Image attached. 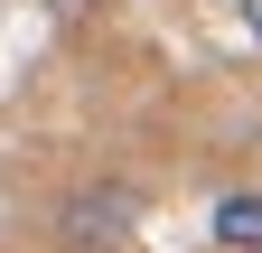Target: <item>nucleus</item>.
I'll list each match as a JSON object with an SVG mask.
<instances>
[{"mask_svg": "<svg viewBox=\"0 0 262 253\" xmlns=\"http://www.w3.org/2000/svg\"><path fill=\"white\" fill-rule=\"evenodd\" d=\"M131 225H141V187H122V178H94V187H75L56 206L66 253H113V244H131Z\"/></svg>", "mask_w": 262, "mask_h": 253, "instance_id": "f257e3e1", "label": "nucleus"}, {"mask_svg": "<svg viewBox=\"0 0 262 253\" xmlns=\"http://www.w3.org/2000/svg\"><path fill=\"white\" fill-rule=\"evenodd\" d=\"M206 225H215V244H225V253H262V187H225Z\"/></svg>", "mask_w": 262, "mask_h": 253, "instance_id": "f03ea898", "label": "nucleus"}, {"mask_svg": "<svg viewBox=\"0 0 262 253\" xmlns=\"http://www.w3.org/2000/svg\"><path fill=\"white\" fill-rule=\"evenodd\" d=\"M47 10H56V19H75V10H94V0H47Z\"/></svg>", "mask_w": 262, "mask_h": 253, "instance_id": "7ed1b4c3", "label": "nucleus"}, {"mask_svg": "<svg viewBox=\"0 0 262 253\" xmlns=\"http://www.w3.org/2000/svg\"><path fill=\"white\" fill-rule=\"evenodd\" d=\"M244 28H253V38H262V0H244Z\"/></svg>", "mask_w": 262, "mask_h": 253, "instance_id": "20e7f679", "label": "nucleus"}, {"mask_svg": "<svg viewBox=\"0 0 262 253\" xmlns=\"http://www.w3.org/2000/svg\"><path fill=\"white\" fill-rule=\"evenodd\" d=\"M0 10H10V0H0Z\"/></svg>", "mask_w": 262, "mask_h": 253, "instance_id": "39448f33", "label": "nucleus"}]
</instances>
